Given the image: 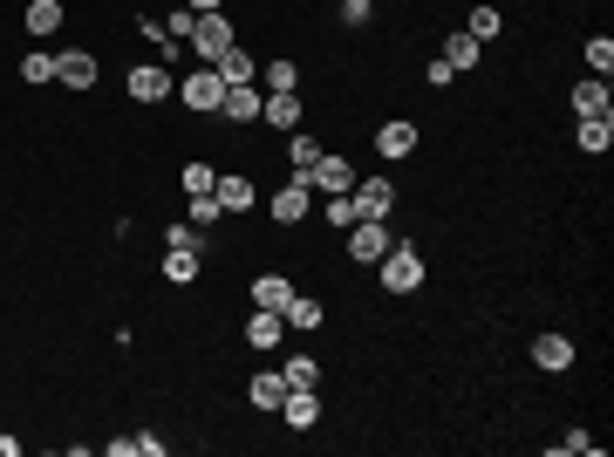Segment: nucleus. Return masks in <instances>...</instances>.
Segmentation results:
<instances>
[{"instance_id":"f257e3e1","label":"nucleus","mask_w":614,"mask_h":457,"mask_svg":"<svg viewBox=\"0 0 614 457\" xmlns=\"http://www.w3.org/2000/svg\"><path fill=\"white\" fill-rule=\"evenodd\" d=\"M389 246H396V239H389V219H355V226H348V260H355V267H376Z\"/></svg>"},{"instance_id":"f03ea898","label":"nucleus","mask_w":614,"mask_h":457,"mask_svg":"<svg viewBox=\"0 0 614 457\" xmlns=\"http://www.w3.org/2000/svg\"><path fill=\"white\" fill-rule=\"evenodd\" d=\"M123 89H130V103H164V96H178V76H171L164 62H137V69L123 76Z\"/></svg>"},{"instance_id":"7ed1b4c3","label":"nucleus","mask_w":614,"mask_h":457,"mask_svg":"<svg viewBox=\"0 0 614 457\" xmlns=\"http://www.w3.org/2000/svg\"><path fill=\"white\" fill-rule=\"evenodd\" d=\"M376 267H383V294H417L423 287V260L410 253V246H389Z\"/></svg>"},{"instance_id":"20e7f679","label":"nucleus","mask_w":614,"mask_h":457,"mask_svg":"<svg viewBox=\"0 0 614 457\" xmlns=\"http://www.w3.org/2000/svg\"><path fill=\"white\" fill-rule=\"evenodd\" d=\"M185 48H192L198 62H219V55L232 48V21H226V7H219V14H198V28H192V41H185Z\"/></svg>"},{"instance_id":"39448f33","label":"nucleus","mask_w":614,"mask_h":457,"mask_svg":"<svg viewBox=\"0 0 614 457\" xmlns=\"http://www.w3.org/2000/svg\"><path fill=\"white\" fill-rule=\"evenodd\" d=\"M307 178V191H321V198H335V191H355V164H348V157H314V164H307L301 171Z\"/></svg>"},{"instance_id":"423d86ee","label":"nucleus","mask_w":614,"mask_h":457,"mask_svg":"<svg viewBox=\"0 0 614 457\" xmlns=\"http://www.w3.org/2000/svg\"><path fill=\"white\" fill-rule=\"evenodd\" d=\"M219 96H226V82H219V69H198V76L178 82V103L198 116H219Z\"/></svg>"},{"instance_id":"0eeeda50","label":"nucleus","mask_w":614,"mask_h":457,"mask_svg":"<svg viewBox=\"0 0 614 457\" xmlns=\"http://www.w3.org/2000/svg\"><path fill=\"white\" fill-rule=\"evenodd\" d=\"M260 103H267L260 82H232L226 96H219V116H226V123H260Z\"/></svg>"},{"instance_id":"6e6552de","label":"nucleus","mask_w":614,"mask_h":457,"mask_svg":"<svg viewBox=\"0 0 614 457\" xmlns=\"http://www.w3.org/2000/svg\"><path fill=\"white\" fill-rule=\"evenodd\" d=\"M348 198H355L362 219H389V212H396V185H389V178H355Z\"/></svg>"},{"instance_id":"1a4fd4ad","label":"nucleus","mask_w":614,"mask_h":457,"mask_svg":"<svg viewBox=\"0 0 614 457\" xmlns=\"http://www.w3.org/2000/svg\"><path fill=\"white\" fill-rule=\"evenodd\" d=\"M55 82L62 89H96V55L89 48H62L55 55Z\"/></svg>"},{"instance_id":"9d476101","label":"nucleus","mask_w":614,"mask_h":457,"mask_svg":"<svg viewBox=\"0 0 614 457\" xmlns=\"http://www.w3.org/2000/svg\"><path fill=\"white\" fill-rule=\"evenodd\" d=\"M410 151H417V123H410V116L376 123V157H410Z\"/></svg>"},{"instance_id":"9b49d317","label":"nucleus","mask_w":614,"mask_h":457,"mask_svg":"<svg viewBox=\"0 0 614 457\" xmlns=\"http://www.w3.org/2000/svg\"><path fill=\"white\" fill-rule=\"evenodd\" d=\"M533 369H546V376H560V369H574V342L560 335V328H546L533 342Z\"/></svg>"},{"instance_id":"f8f14e48","label":"nucleus","mask_w":614,"mask_h":457,"mask_svg":"<svg viewBox=\"0 0 614 457\" xmlns=\"http://www.w3.org/2000/svg\"><path fill=\"white\" fill-rule=\"evenodd\" d=\"M307 205H314V191H307L301 178H287V185L273 191V219H280V226H301V219H307Z\"/></svg>"},{"instance_id":"ddd939ff","label":"nucleus","mask_w":614,"mask_h":457,"mask_svg":"<svg viewBox=\"0 0 614 457\" xmlns=\"http://www.w3.org/2000/svg\"><path fill=\"white\" fill-rule=\"evenodd\" d=\"M246 342H253V348H280V342H287V314H280V307H253Z\"/></svg>"},{"instance_id":"4468645a","label":"nucleus","mask_w":614,"mask_h":457,"mask_svg":"<svg viewBox=\"0 0 614 457\" xmlns=\"http://www.w3.org/2000/svg\"><path fill=\"white\" fill-rule=\"evenodd\" d=\"M260 123H267V130H280V137H287V130H301V96H294V89L267 96V103H260Z\"/></svg>"},{"instance_id":"2eb2a0df","label":"nucleus","mask_w":614,"mask_h":457,"mask_svg":"<svg viewBox=\"0 0 614 457\" xmlns=\"http://www.w3.org/2000/svg\"><path fill=\"white\" fill-rule=\"evenodd\" d=\"M280 417H287V430H314V423H321V396H314V389H287V396H280Z\"/></svg>"},{"instance_id":"dca6fc26","label":"nucleus","mask_w":614,"mask_h":457,"mask_svg":"<svg viewBox=\"0 0 614 457\" xmlns=\"http://www.w3.org/2000/svg\"><path fill=\"white\" fill-rule=\"evenodd\" d=\"M212 198H219V212H246V205H253L260 191H253V178H246V171H219Z\"/></svg>"},{"instance_id":"f3484780","label":"nucleus","mask_w":614,"mask_h":457,"mask_svg":"<svg viewBox=\"0 0 614 457\" xmlns=\"http://www.w3.org/2000/svg\"><path fill=\"white\" fill-rule=\"evenodd\" d=\"M205 69H219V82H260V62H253V55H239V41H232L226 55H219V62H205Z\"/></svg>"},{"instance_id":"a211bd4d","label":"nucleus","mask_w":614,"mask_h":457,"mask_svg":"<svg viewBox=\"0 0 614 457\" xmlns=\"http://www.w3.org/2000/svg\"><path fill=\"white\" fill-rule=\"evenodd\" d=\"M580 151L587 157H608V144H614V116H580Z\"/></svg>"},{"instance_id":"6ab92c4d","label":"nucleus","mask_w":614,"mask_h":457,"mask_svg":"<svg viewBox=\"0 0 614 457\" xmlns=\"http://www.w3.org/2000/svg\"><path fill=\"white\" fill-rule=\"evenodd\" d=\"M280 396H287V376H280V369L246 382V403H253V410H280Z\"/></svg>"},{"instance_id":"aec40b11","label":"nucleus","mask_w":614,"mask_h":457,"mask_svg":"<svg viewBox=\"0 0 614 457\" xmlns=\"http://www.w3.org/2000/svg\"><path fill=\"white\" fill-rule=\"evenodd\" d=\"M574 110H580V116H614V96H608V82H601V76H587V82L574 89Z\"/></svg>"},{"instance_id":"412c9836","label":"nucleus","mask_w":614,"mask_h":457,"mask_svg":"<svg viewBox=\"0 0 614 457\" xmlns=\"http://www.w3.org/2000/svg\"><path fill=\"white\" fill-rule=\"evenodd\" d=\"M294 301V280H287V273H260V280H253V307H287Z\"/></svg>"},{"instance_id":"4be33fe9","label":"nucleus","mask_w":614,"mask_h":457,"mask_svg":"<svg viewBox=\"0 0 614 457\" xmlns=\"http://www.w3.org/2000/svg\"><path fill=\"white\" fill-rule=\"evenodd\" d=\"M464 35H471V41H485V48H492V41L505 35V14H499V7H492V0H485V7H471V28H464Z\"/></svg>"},{"instance_id":"5701e85b","label":"nucleus","mask_w":614,"mask_h":457,"mask_svg":"<svg viewBox=\"0 0 614 457\" xmlns=\"http://www.w3.org/2000/svg\"><path fill=\"white\" fill-rule=\"evenodd\" d=\"M444 62H451L458 76H464V69H478V62H485V41H471V35H451V41H444Z\"/></svg>"},{"instance_id":"b1692460","label":"nucleus","mask_w":614,"mask_h":457,"mask_svg":"<svg viewBox=\"0 0 614 457\" xmlns=\"http://www.w3.org/2000/svg\"><path fill=\"white\" fill-rule=\"evenodd\" d=\"M260 89H267V96H280V89H301V69H294L287 55H273L267 69H260Z\"/></svg>"},{"instance_id":"393cba45","label":"nucleus","mask_w":614,"mask_h":457,"mask_svg":"<svg viewBox=\"0 0 614 457\" xmlns=\"http://www.w3.org/2000/svg\"><path fill=\"white\" fill-rule=\"evenodd\" d=\"M164 280H171V287H192V280H198V253L171 246V253H164Z\"/></svg>"},{"instance_id":"a878e982","label":"nucleus","mask_w":614,"mask_h":457,"mask_svg":"<svg viewBox=\"0 0 614 457\" xmlns=\"http://www.w3.org/2000/svg\"><path fill=\"white\" fill-rule=\"evenodd\" d=\"M280 314H287V335H294V328H321V314H328V307L307 301V294H294V301L280 307Z\"/></svg>"},{"instance_id":"bb28decb","label":"nucleus","mask_w":614,"mask_h":457,"mask_svg":"<svg viewBox=\"0 0 614 457\" xmlns=\"http://www.w3.org/2000/svg\"><path fill=\"white\" fill-rule=\"evenodd\" d=\"M62 28V0H28V35H55Z\"/></svg>"},{"instance_id":"cd10ccee","label":"nucleus","mask_w":614,"mask_h":457,"mask_svg":"<svg viewBox=\"0 0 614 457\" xmlns=\"http://www.w3.org/2000/svg\"><path fill=\"white\" fill-rule=\"evenodd\" d=\"M287 157H294V178H301L307 164H314V157H321V144H314V137H307V130H287ZM307 185V178H301Z\"/></svg>"},{"instance_id":"c85d7f7f","label":"nucleus","mask_w":614,"mask_h":457,"mask_svg":"<svg viewBox=\"0 0 614 457\" xmlns=\"http://www.w3.org/2000/svg\"><path fill=\"white\" fill-rule=\"evenodd\" d=\"M580 55H587V69H594V76H601V82L614 76V41H608V35H594V41H587V48H580Z\"/></svg>"},{"instance_id":"c756f323","label":"nucleus","mask_w":614,"mask_h":457,"mask_svg":"<svg viewBox=\"0 0 614 457\" xmlns=\"http://www.w3.org/2000/svg\"><path fill=\"white\" fill-rule=\"evenodd\" d=\"M178 185L192 191V198H212V185H219V171H212V164H185V171H178Z\"/></svg>"},{"instance_id":"7c9ffc66","label":"nucleus","mask_w":614,"mask_h":457,"mask_svg":"<svg viewBox=\"0 0 614 457\" xmlns=\"http://www.w3.org/2000/svg\"><path fill=\"white\" fill-rule=\"evenodd\" d=\"M280 376H287V389H314V382H321V362H314V355H294Z\"/></svg>"},{"instance_id":"2f4dec72","label":"nucleus","mask_w":614,"mask_h":457,"mask_svg":"<svg viewBox=\"0 0 614 457\" xmlns=\"http://www.w3.org/2000/svg\"><path fill=\"white\" fill-rule=\"evenodd\" d=\"M192 28H198V14L185 7V0H178V7L164 14V35H171V41H192Z\"/></svg>"},{"instance_id":"473e14b6","label":"nucleus","mask_w":614,"mask_h":457,"mask_svg":"<svg viewBox=\"0 0 614 457\" xmlns=\"http://www.w3.org/2000/svg\"><path fill=\"white\" fill-rule=\"evenodd\" d=\"M321 219H328V226H342V232H348V226H355V219H362V212H355V198H348V191H335Z\"/></svg>"},{"instance_id":"72a5a7b5","label":"nucleus","mask_w":614,"mask_h":457,"mask_svg":"<svg viewBox=\"0 0 614 457\" xmlns=\"http://www.w3.org/2000/svg\"><path fill=\"white\" fill-rule=\"evenodd\" d=\"M198 232H205V226H192V219H171V226H164V246H185V253H198Z\"/></svg>"},{"instance_id":"f704fd0d","label":"nucleus","mask_w":614,"mask_h":457,"mask_svg":"<svg viewBox=\"0 0 614 457\" xmlns=\"http://www.w3.org/2000/svg\"><path fill=\"white\" fill-rule=\"evenodd\" d=\"M21 82H55V55H21Z\"/></svg>"},{"instance_id":"c9c22d12","label":"nucleus","mask_w":614,"mask_h":457,"mask_svg":"<svg viewBox=\"0 0 614 457\" xmlns=\"http://www.w3.org/2000/svg\"><path fill=\"white\" fill-rule=\"evenodd\" d=\"M185 219H192V226H219V198H192Z\"/></svg>"},{"instance_id":"e433bc0d","label":"nucleus","mask_w":614,"mask_h":457,"mask_svg":"<svg viewBox=\"0 0 614 457\" xmlns=\"http://www.w3.org/2000/svg\"><path fill=\"white\" fill-rule=\"evenodd\" d=\"M560 451H574V457H587V451H594V437H587V430H567V437H560Z\"/></svg>"},{"instance_id":"4c0bfd02","label":"nucleus","mask_w":614,"mask_h":457,"mask_svg":"<svg viewBox=\"0 0 614 457\" xmlns=\"http://www.w3.org/2000/svg\"><path fill=\"white\" fill-rule=\"evenodd\" d=\"M342 21H348V28H362V21H369V0H342Z\"/></svg>"},{"instance_id":"58836bf2","label":"nucleus","mask_w":614,"mask_h":457,"mask_svg":"<svg viewBox=\"0 0 614 457\" xmlns=\"http://www.w3.org/2000/svg\"><path fill=\"white\" fill-rule=\"evenodd\" d=\"M185 7H192V14H219L226 0H185Z\"/></svg>"},{"instance_id":"ea45409f","label":"nucleus","mask_w":614,"mask_h":457,"mask_svg":"<svg viewBox=\"0 0 614 457\" xmlns=\"http://www.w3.org/2000/svg\"><path fill=\"white\" fill-rule=\"evenodd\" d=\"M14 451H21V437H0V457H14Z\"/></svg>"}]
</instances>
